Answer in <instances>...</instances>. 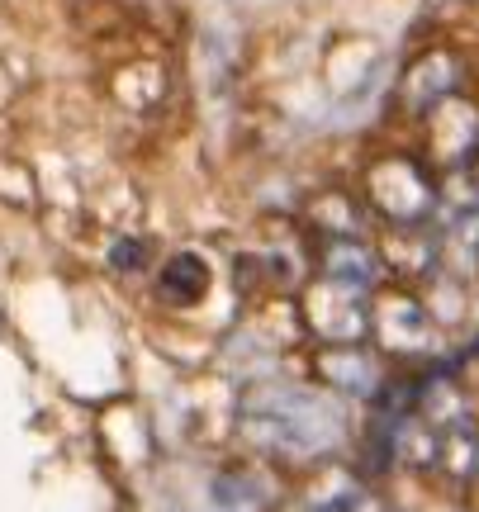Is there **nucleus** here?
<instances>
[{
  "instance_id": "nucleus-1",
  "label": "nucleus",
  "mask_w": 479,
  "mask_h": 512,
  "mask_svg": "<svg viewBox=\"0 0 479 512\" xmlns=\"http://www.w3.org/2000/svg\"><path fill=\"white\" fill-rule=\"evenodd\" d=\"M247 427L266 437L276 451H295V456H314L328 451L342 437V413L337 403L314 394V389H290V384H271L247 394Z\"/></svg>"
},
{
  "instance_id": "nucleus-2",
  "label": "nucleus",
  "mask_w": 479,
  "mask_h": 512,
  "mask_svg": "<svg viewBox=\"0 0 479 512\" xmlns=\"http://www.w3.org/2000/svg\"><path fill=\"white\" fill-rule=\"evenodd\" d=\"M366 190L394 223H418L432 209V181H427V171L413 157H385L370 171Z\"/></svg>"
},
{
  "instance_id": "nucleus-3",
  "label": "nucleus",
  "mask_w": 479,
  "mask_h": 512,
  "mask_svg": "<svg viewBox=\"0 0 479 512\" xmlns=\"http://www.w3.org/2000/svg\"><path fill=\"white\" fill-rule=\"evenodd\" d=\"M309 328L323 337V347H351L366 332V313H361V294L347 285L323 280L309 294Z\"/></svg>"
},
{
  "instance_id": "nucleus-4",
  "label": "nucleus",
  "mask_w": 479,
  "mask_h": 512,
  "mask_svg": "<svg viewBox=\"0 0 479 512\" xmlns=\"http://www.w3.org/2000/svg\"><path fill=\"white\" fill-rule=\"evenodd\" d=\"M323 280H332V285H347V290L366 294L375 280H380V261H375V252H370L366 242L356 238H328V247H323Z\"/></svg>"
},
{
  "instance_id": "nucleus-5",
  "label": "nucleus",
  "mask_w": 479,
  "mask_h": 512,
  "mask_svg": "<svg viewBox=\"0 0 479 512\" xmlns=\"http://www.w3.org/2000/svg\"><path fill=\"white\" fill-rule=\"evenodd\" d=\"M314 366H318V375H323L332 389L356 394V399L375 394V384H380V370H375V361H370L361 347H323Z\"/></svg>"
},
{
  "instance_id": "nucleus-6",
  "label": "nucleus",
  "mask_w": 479,
  "mask_h": 512,
  "mask_svg": "<svg viewBox=\"0 0 479 512\" xmlns=\"http://www.w3.org/2000/svg\"><path fill=\"white\" fill-rule=\"evenodd\" d=\"M266 503H271V484L257 470H228L209 489V508L214 512H261Z\"/></svg>"
},
{
  "instance_id": "nucleus-7",
  "label": "nucleus",
  "mask_w": 479,
  "mask_h": 512,
  "mask_svg": "<svg viewBox=\"0 0 479 512\" xmlns=\"http://www.w3.org/2000/svg\"><path fill=\"white\" fill-rule=\"evenodd\" d=\"M157 290H162V299H166V304H176V309H185V304H200V294L209 290V266H204V256L176 252L162 266Z\"/></svg>"
},
{
  "instance_id": "nucleus-8",
  "label": "nucleus",
  "mask_w": 479,
  "mask_h": 512,
  "mask_svg": "<svg viewBox=\"0 0 479 512\" xmlns=\"http://www.w3.org/2000/svg\"><path fill=\"white\" fill-rule=\"evenodd\" d=\"M451 470L456 479H470L479 470V432H475V422H465L456 418L451 427L442 432V456H437Z\"/></svg>"
},
{
  "instance_id": "nucleus-9",
  "label": "nucleus",
  "mask_w": 479,
  "mask_h": 512,
  "mask_svg": "<svg viewBox=\"0 0 479 512\" xmlns=\"http://www.w3.org/2000/svg\"><path fill=\"white\" fill-rule=\"evenodd\" d=\"M385 332L394 347H423L427 337V313L408 299H394V318H385Z\"/></svg>"
},
{
  "instance_id": "nucleus-10",
  "label": "nucleus",
  "mask_w": 479,
  "mask_h": 512,
  "mask_svg": "<svg viewBox=\"0 0 479 512\" xmlns=\"http://www.w3.org/2000/svg\"><path fill=\"white\" fill-rule=\"evenodd\" d=\"M138 261H143V242L124 238V242H114V247H110V266H114V271H138Z\"/></svg>"
}]
</instances>
